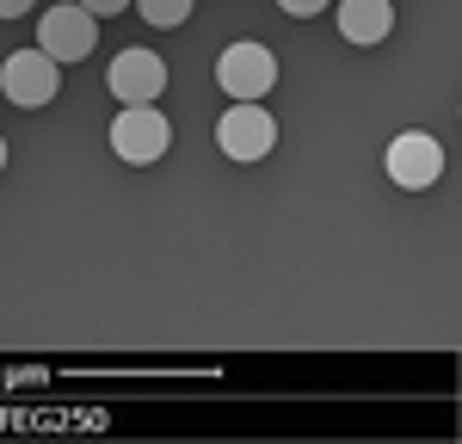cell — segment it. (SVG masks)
<instances>
[{
	"label": "cell",
	"instance_id": "4fadbf2b",
	"mask_svg": "<svg viewBox=\"0 0 462 444\" xmlns=\"http://www.w3.org/2000/svg\"><path fill=\"white\" fill-rule=\"evenodd\" d=\"M0 173H6V136H0Z\"/></svg>",
	"mask_w": 462,
	"mask_h": 444
},
{
	"label": "cell",
	"instance_id": "3957f363",
	"mask_svg": "<svg viewBox=\"0 0 462 444\" xmlns=\"http://www.w3.org/2000/svg\"><path fill=\"white\" fill-rule=\"evenodd\" d=\"M93 43H99V19L87 13V6H50L43 19H37V50L50 56V62H87L93 56Z\"/></svg>",
	"mask_w": 462,
	"mask_h": 444
},
{
	"label": "cell",
	"instance_id": "8fae6325",
	"mask_svg": "<svg viewBox=\"0 0 462 444\" xmlns=\"http://www.w3.org/2000/svg\"><path fill=\"white\" fill-rule=\"evenodd\" d=\"M74 6H87V13H93V19H111V13H124V6H130V0H74Z\"/></svg>",
	"mask_w": 462,
	"mask_h": 444
},
{
	"label": "cell",
	"instance_id": "6da1fadb",
	"mask_svg": "<svg viewBox=\"0 0 462 444\" xmlns=\"http://www.w3.org/2000/svg\"><path fill=\"white\" fill-rule=\"evenodd\" d=\"M216 148H222L228 161H241V167L265 161V154L278 148V117L265 111V99H228L222 124H216Z\"/></svg>",
	"mask_w": 462,
	"mask_h": 444
},
{
	"label": "cell",
	"instance_id": "7c38bea8",
	"mask_svg": "<svg viewBox=\"0 0 462 444\" xmlns=\"http://www.w3.org/2000/svg\"><path fill=\"white\" fill-rule=\"evenodd\" d=\"M32 6H37V0H0V19H25Z\"/></svg>",
	"mask_w": 462,
	"mask_h": 444
},
{
	"label": "cell",
	"instance_id": "30bf717a",
	"mask_svg": "<svg viewBox=\"0 0 462 444\" xmlns=\"http://www.w3.org/2000/svg\"><path fill=\"white\" fill-rule=\"evenodd\" d=\"M327 6H333V0H278V13H290V19H315Z\"/></svg>",
	"mask_w": 462,
	"mask_h": 444
},
{
	"label": "cell",
	"instance_id": "52a82bcc",
	"mask_svg": "<svg viewBox=\"0 0 462 444\" xmlns=\"http://www.w3.org/2000/svg\"><path fill=\"white\" fill-rule=\"evenodd\" d=\"M389 180L401 191H431L444 180V143L431 130H401L389 143Z\"/></svg>",
	"mask_w": 462,
	"mask_h": 444
},
{
	"label": "cell",
	"instance_id": "9c48e42d",
	"mask_svg": "<svg viewBox=\"0 0 462 444\" xmlns=\"http://www.w3.org/2000/svg\"><path fill=\"white\" fill-rule=\"evenodd\" d=\"M191 6H198V0H136V13H143L154 32H173V25H185V19H191Z\"/></svg>",
	"mask_w": 462,
	"mask_h": 444
},
{
	"label": "cell",
	"instance_id": "ba28073f",
	"mask_svg": "<svg viewBox=\"0 0 462 444\" xmlns=\"http://www.w3.org/2000/svg\"><path fill=\"white\" fill-rule=\"evenodd\" d=\"M333 19H339V37L357 43V50H376V43L394 32V6L389 0H339Z\"/></svg>",
	"mask_w": 462,
	"mask_h": 444
},
{
	"label": "cell",
	"instance_id": "5b68a950",
	"mask_svg": "<svg viewBox=\"0 0 462 444\" xmlns=\"http://www.w3.org/2000/svg\"><path fill=\"white\" fill-rule=\"evenodd\" d=\"M216 87H222L228 99H265V93L278 87V56H272L265 43H228V50L216 56Z\"/></svg>",
	"mask_w": 462,
	"mask_h": 444
},
{
	"label": "cell",
	"instance_id": "8992f818",
	"mask_svg": "<svg viewBox=\"0 0 462 444\" xmlns=\"http://www.w3.org/2000/svg\"><path fill=\"white\" fill-rule=\"evenodd\" d=\"M106 87L117 106H161L167 93V62L154 50H117L106 69Z\"/></svg>",
	"mask_w": 462,
	"mask_h": 444
},
{
	"label": "cell",
	"instance_id": "277c9868",
	"mask_svg": "<svg viewBox=\"0 0 462 444\" xmlns=\"http://www.w3.org/2000/svg\"><path fill=\"white\" fill-rule=\"evenodd\" d=\"M0 93L13 99L19 111H37L62 93V62H50L43 50H13L0 62Z\"/></svg>",
	"mask_w": 462,
	"mask_h": 444
},
{
	"label": "cell",
	"instance_id": "7a4b0ae2",
	"mask_svg": "<svg viewBox=\"0 0 462 444\" xmlns=\"http://www.w3.org/2000/svg\"><path fill=\"white\" fill-rule=\"evenodd\" d=\"M167 148H173V124L161 106H117V117H111V154L117 161L154 167Z\"/></svg>",
	"mask_w": 462,
	"mask_h": 444
}]
</instances>
